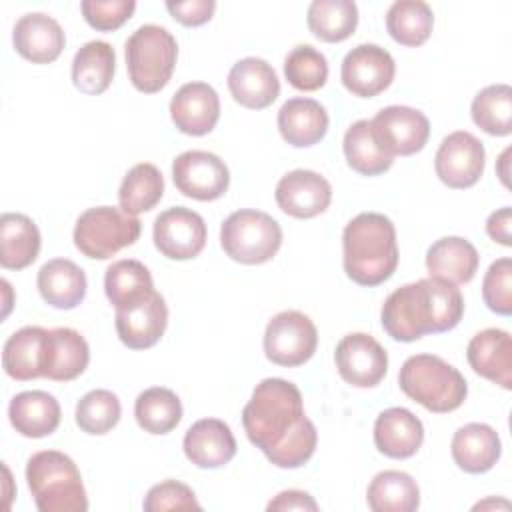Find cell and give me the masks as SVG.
I'll list each match as a JSON object with an SVG mask.
<instances>
[{"label": "cell", "mask_w": 512, "mask_h": 512, "mask_svg": "<svg viewBox=\"0 0 512 512\" xmlns=\"http://www.w3.org/2000/svg\"><path fill=\"white\" fill-rule=\"evenodd\" d=\"M248 440L278 468L306 464L318 444V432L304 414L302 394L284 378H264L242 410Z\"/></svg>", "instance_id": "obj_1"}, {"label": "cell", "mask_w": 512, "mask_h": 512, "mask_svg": "<svg viewBox=\"0 0 512 512\" xmlns=\"http://www.w3.org/2000/svg\"><path fill=\"white\" fill-rule=\"evenodd\" d=\"M464 314V298L456 284L442 278H420L396 288L382 304L384 332L398 342H414L426 334L448 332Z\"/></svg>", "instance_id": "obj_2"}, {"label": "cell", "mask_w": 512, "mask_h": 512, "mask_svg": "<svg viewBox=\"0 0 512 512\" xmlns=\"http://www.w3.org/2000/svg\"><path fill=\"white\" fill-rule=\"evenodd\" d=\"M342 262L346 276L360 286L386 282L398 266L396 228L378 212H360L342 232Z\"/></svg>", "instance_id": "obj_3"}, {"label": "cell", "mask_w": 512, "mask_h": 512, "mask_svg": "<svg viewBox=\"0 0 512 512\" xmlns=\"http://www.w3.org/2000/svg\"><path fill=\"white\" fill-rule=\"evenodd\" d=\"M26 482L40 512H86L88 498L78 466L58 450H40L26 462Z\"/></svg>", "instance_id": "obj_4"}, {"label": "cell", "mask_w": 512, "mask_h": 512, "mask_svg": "<svg viewBox=\"0 0 512 512\" xmlns=\"http://www.w3.org/2000/svg\"><path fill=\"white\" fill-rule=\"evenodd\" d=\"M398 384L408 398L434 414L460 408L468 396L466 378L434 354L410 356L400 368Z\"/></svg>", "instance_id": "obj_5"}, {"label": "cell", "mask_w": 512, "mask_h": 512, "mask_svg": "<svg viewBox=\"0 0 512 512\" xmlns=\"http://www.w3.org/2000/svg\"><path fill=\"white\" fill-rule=\"evenodd\" d=\"M124 54L132 86L144 94H154L168 84L174 72L178 44L164 26L144 24L128 36Z\"/></svg>", "instance_id": "obj_6"}, {"label": "cell", "mask_w": 512, "mask_h": 512, "mask_svg": "<svg viewBox=\"0 0 512 512\" xmlns=\"http://www.w3.org/2000/svg\"><path fill=\"white\" fill-rule=\"evenodd\" d=\"M220 244L226 256L240 264H264L276 256L282 246V228L266 212L236 210L220 228Z\"/></svg>", "instance_id": "obj_7"}, {"label": "cell", "mask_w": 512, "mask_h": 512, "mask_svg": "<svg viewBox=\"0 0 512 512\" xmlns=\"http://www.w3.org/2000/svg\"><path fill=\"white\" fill-rule=\"evenodd\" d=\"M142 224L136 216L116 206L84 210L74 226V246L94 260H106L140 238Z\"/></svg>", "instance_id": "obj_8"}, {"label": "cell", "mask_w": 512, "mask_h": 512, "mask_svg": "<svg viewBox=\"0 0 512 512\" xmlns=\"http://www.w3.org/2000/svg\"><path fill=\"white\" fill-rule=\"evenodd\" d=\"M318 346L314 322L298 312L284 310L270 318L264 332V354L272 364L294 368L308 362Z\"/></svg>", "instance_id": "obj_9"}, {"label": "cell", "mask_w": 512, "mask_h": 512, "mask_svg": "<svg viewBox=\"0 0 512 512\" xmlns=\"http://www.w3.org/2000/svg\"><path fill=\"white\" fill-rule=\"evenodd\" d=\"M172 180L184 196L210 202L226 194L230 172L220 156L206 150H188L174 158Z\"/></svg>", "instance_id": "obj_10"}, {"label": "cell", "mask_w": 512, "mask_h": 512, "mask_svg": "<svg viewBox=\"0 0 512 512\" xmlns=\"http://www.w3.org/2000/svg\"><path fill=\"white\" fill-rule=\"evenodd\" d=\"M334 362L342 380L356 388H374L388 372L384 346L366 332L346 334L336 344Z\"/></svg>", "instance_id": "obj_11"}, {"label": "cell", "mask_w": 512, "mask_h": 512, "mask_svg": "<svg viewBox=\"0 0 512 512\" xmlns=\"http://www.w3.org/2000/svg\"><path fill=\"white\" fill-rule=\"evenodd\" d=\"M484 144L466 130L448 134L434 156L436 176L448 188H470L484 174Z\"/></svg>", "instance_id": "obj_12"}, {"label": "cell", "mask_w": 512, "mask_h": 512, "mask_svg": "<svg viewBox=\"0 0 512 512\" xmlns=\"http://www.w3.org/2000/svg\"><path fill=\"white\" fill-rule=\"evenodd\" d=\"M152 238L162 256L170 260H190L206 246V224L198 212L172 206L156 216Z\"/></svg>", "instance_id": "obj_13"}, {"label": "cell", "mask_w": 512, "mask_h": 512, "mask_svg": "<svg viewBox=\"0 0 512 512\" xmlns=\"http://www.w3.org/2000/svg\"><path fill=\"white\" fill-rule=\"evenodd\" d=\"M396 74L394 58L378 44H358L340 66L344 88L358 98H374L384 92Z\"/></svg>", "instance_id": "obj_14"}, {"label": "cell", "mask_w": 512, "mask_h": 512, "mask_svg": "<svg viewBox=\"0 0 512 512\" xmlns=\"http://www.w3.org/2000/svg\"><path fill=\"white\" fill-rule=\"evenodd\" d=\"M370 124L382 148L392 156H412L420 152L430 136L428 118L424 112L410 106H386Z\"/></svg>", "instance_id": "obj_15"}, {"label": "cell", "mask_w": 512, "mask_h": 512, "mask_svg": "<svg viewBox=\"0 0 512 512\" xmlns=\"http://www.w3.org/2000/svg\"><path fill=\"white\" fill-rule=\"evenodd\" d=\"M116 332L124 346L146 350L160 342L168 326V306L160 292L152 290L144 298L116 310Z\"/></svg>", "instance_id": "obj_16"}, {"label": "cell", "mask_w": 512, "mask_h": 512, "mask_svg": "<svg viewBox=\"0 0 512 512\" xmlns=\"http://www.w3.org/2000/svg\"><path fill=\"white\" fill-rule=\"evenodd\" d=\"M276 204L292 218H314L332 202L330 182L314 170H292L276 184Z\"/></svg>", "instance_id": "obj_17"}, {"label": "cell", "mask_w": 512, "mask_h": 512, "mask_svg": "<svg viewBox=\"0 0 512 512\" xmlns=\"http://www.w3.org/2000/svg\"><path fill=\"white\" fill-rule=\"evenodd\" d=\"M174 126L188 136H204L214 130L220 118L218 92L206 82H188L170 100Z\"/></svg>", "instance_id": "obj_18"}, {"label": "cell", "mask_w": 512, "mask_h": 512, "mask_svg": "<svg viewBox=\"0 0 512 512\" xmlns=\"http://www.w3.org/2000/svg\"><path fill=\"white\" fill-rule=\"evenodd\" d=\"M12 42L22 58L34 64H50L62 54L66 36L52 16L44 12H28L14 24Z\"/></svg>", "instance_id": "obj_19"}, {"label": "cell", "mask_w": 512, "mask_h": 512, "mask_svg": "<svg viewBox=\"0 0 512 512\" xmlns=\"http://www.w3.org/2000/svg\"><path fill=\"white\" fill-rule=\"evenodd\" d=\"M186 458L198 468H222L236 456V438L230 426L218 418L194 422L182 442Z\"/></svg>", "instance_id": "obj_20"}, {"label": "cell", "mask_w": 512, "mask_h": 512, "mask_svg": "<svg viewBox=\"0 0 512 512\" xmlns=\"http://www.w3.org/2000/svg\"><path fill=\"white\" fill-rule=\"evenodd\" d=\"M228 90L240 106L250 110H262L278 98L280 80L266 60L248 56L238 60L230 68Z\"/></svg>", "instance_id": "obj_21"}, {"label": "cell", "mask_w": 512, "mask_h": 512, "mask_svg": "<svg viewBox=\"0 0 512 512\" xmlns=\"http://www.w3.org/2000/svg\"><path fill=\"white\" fill-rule=\"evenodd\" d=\"M470 368L482 378L512 388V338L506 330L486 328L472 336L466 348Z\"/></svg>", "instance_id": "obj_22"}, {"label": "cell", "mask_w": 512, "mask_h": 512, "mask_svg": "<svg viewBox=\"0 0 512 512\" xmlns=\"http://www.w3.org/2000/svg\"><path fill=\"white\" fill-rule=\"evenodd\" d=\"M48 332L40 326H24L16 330L4 344L2 366L4 372L20 382L44 378Z\"/></svg>", "instance_id": "obj_23"}, {"label": "cell", "mask_w": 512, "mask_h": 512, "mask_svg": "<svg viewBox=\"0 0 512 512\" xmlns=\"http://www.w3.org/2000/svg\"><path fill=\"white\" fill-rule=\"evenodd\" d=\"M424 442V426L418 416L408 408H388L378 414L374 422V444L376 448L396 460L414 456Z\"/></svg>", "instance_id": "obj_24"}, {"label": "cell", "mask_w": 512, "mask_h": 512, "mask_svg": "<svg viewBox=\"0 0 512 512\" xmlns=\"http://www.w3.org/2000/svg\"><path fill=\"white\" fill-rule=\"evenodd\" d=\"M450 452L460 470L468 474H484L500 460L502 444L492 426L470 422L454 432Z\"/></svg>", "instance_id": "obj_25"}, {"label": "cell", "mask_w": 512, "mask_h": 512, "mask_svg": "<svg viewBox=\"0 0 512 512\" xmlns=\"http://www.w3.org/2000/svg\"><path fill=\"white\" fill-rule=\"evenodd\" d=\"M328 122L326 108L314 98L296 96L278 110V130L294 148H308L320 142L326 136Z\"/></svg>", "instance_id": "obj_26"}, {"label": "cell", "mask_w": 512, "mask_h": 512, "mask_svg": "<svg viewBox=\"0 0 512 512\" xmlns=\"http://www.w3.org/2000/svg\"><path fill=\"white\" fill-rule=\"evenodd\" d=\"M60 404L44 390H26L16 394L8 406L12 428L26 438H44L60 426Z\"/></svg>", "instance_id": "obj_27"}, {"label": "cell", "mask_w": 512, "mask_h": 512, "mask_svg": "<svg viewBox=\"0 0 512 512\" xmlns=\"http://www.w3.org/2000/svg\"><path fill=\"white\" fill-rule=\"evenodd\" d=\"M38 292L46 304L58 310L76 308L86 296V274L68 258H54L38 270Z\"/></svg>", "instance_id": "obj_28"}, {"label": "cell", "mask_w": 512, "mask_h": 512, "mask_svg": "<svg viewBox=\"0 0 512 512\" xmlns=\"http://www.w3.org/2000/svg\"><path fill=\"white\" fill-rule=\"evenodd\" d=\"M478 262L480 256L474 244L462 236H444L426 252L428 274L452 284L470 282L478 270Z\"/></svg>", "instance_id": "obj_29"}, {"label": "cell", "mask_w": 512, "mask_h": 512, "mask_svg": "<svg viewBox=\"0 0 512 512\" xmlns=\"http://www.w3.org/2000/svg\"><path fill=\"white\" fill-rule=\"evenodd\" d=\"M40 230L32 218L20 212L0 216V264L6 270L30 266L40 252Z\"/></svg>", "instance_id": "obj_30"}, {"label": "cell", "mask_w": 512, "mask_h": 512, "mask_svg": "<svg viewBox=\"0 0 512 512\" xmlns=\"http://www.w3.org/2000/svg\"><path fill=\"white\" fill-rule=\"evenodd\" d=\"M90 362L88 342L74 328H52L48 332V354L44 378L70 382L78 378Z\"/></svg>", "instance_id": "obj_31"}, {"label": "cell", "mask_w": 512, "mask_h": 512, "mask_svg": "<svg viewBox=\"0 0 512 512\" xmlns=\"http://www.w3.org/2000/svg\"><path fill=\"white\" fill-rule=\"evenodd\" d=\"M116 70V52L104 40L86 42L72 60L74 86L90 96H98L108 90Z\"/></svg>", "instance_id": "obj_32"}, {"label": "cell", "mask_w": 512, "mask_h": 512, "mask_svg": "<svg viewBox=\"0 0 512 512\" xmlns=\"http://www.w3.org/2000/svg\"><path fill=\"white\" fill-rule=\"evenodd\" d=\"M366 500L374 512H414L420 506V488L408 472L382 470L368 484Z\"/></svg>", "instance_id": "obj_33"}, {"label": "cell", "mask_w": 512, "mask_h": 512, "mask_svg": "<svg viewBox=\"0 0 512 512\" xmlns=\"http://www.w3.org/2000/svg\"><path fill=\"white\" fill-rule=\"evenodd\" d=\"M342 148L348 166L362 176L384 174L394 162V156L378 142L370 120H356L346 130Z\"/></svg>", "instance_id": "obj_34"}, {"label": "cell", "mask_w": 512, "mask_h": 512, "mask_svg": "<svg viewBox=\"0 0 512 512\" xmlns=\"http://www.w3.org/2000/svg\"><path fill=\"white\" fill-rule=\"evenodd\" d=\"M134 418L148 434H168L182 420V402L170 388L152 386L138 394L134 402Z\"/></svg>", "instance_id": "obj_35"}, {"label": "cell", "mask_w": 512, "mask_h": 512, "mask_svg": "<svg viewBox=\"0 0 512 512\" xmlns=\"http://www.w3.org/2000/svg\"><path fill=\"white\" fill-rule=\"evenodd\" d=\"M310 32L322 42H342L358 26V6L352 0H314L306 16Z\"/></svg>", "instance_id": "obj_36"}, {"label": "cell", "mask_w": 512, "mask_h": 512, "mask_svg": "<svg viewBox=\"0 0 512 512\" xmlns=\"http://www.w3.org/2000/svg\"><path fill=\"white\" fill-rule=\"evenodd\" d=\"M434 26V12L422 0H396L386 12V30L402 46L424 44Z\"/></svg>", "instance_id": "obj_37"}, {"label": "cell", "mask_w": 512, "mask_h": 512, "mask_svg": "<svg viewBox=\"0 0 512 512\" xmlns=\"http://www.w3.org/2000/svg\"><path fill=\"white\" fill-rule=\"evenodd\" d=\"M162 194V172L150 162H140L126 172L118 190V202L124 212L138 216L152 210L162 200Z\"/></svg>", "instance_id": "obj_38"}, {"label": "cell", "mask_w": 512, "mask_h": 512, "mask_svg": "<svg viewBox=\"0 0 512 512\" xmlns=\"http://www.w3.org/2000/svg\"><path fill=\"white\" fill-rule=\"evenodd\" d=\"M152 290V274L138 260H118L106 268L104 292L116 310L144 298Z\"/></svg>", "instance_id": "obj_39"}, {"label": "cell", "mask_w": 512, "mask_h": 512, "mask_svg": "<svg viewBox=\"0 0 512 512\" xmlns=\"http://www.w3.org/2000/svg\"><path fill=\"white\" fill-rule=\"evenodd\" d=\"M474 124L490 136H508L512 132V88L508 84H490L482 88L470 106Z\"/></svg>", "instance_id": "obj_40"}, {"label": "cell", "mask_w": 512, "mask_h": 512, "mask_svg": "<svg viewBox=\"0 0 512 512\" xmlns=\"http://www.w3.org/2000/svg\"><path fill=\"white\" fill-rule=\"evenodd\" d=\"M74 416H76V424L82 432L92 434V436H102L118 424V420L122 416V406L114 392L96 388V390L86 392L78 400Z\"/></svg>", "instance_id": "obj_41"}, {"label": "cell", "mask_w": 512, "mask_h": 512, "mask_svg": "<svg viewBox=\"0 0 512 512\" xmlns=\"http://www.w3.org/2000/svg\"><path fill=\"white\" fill-rule=\"evenodd\" d=\"M284 76L296 90L314 92L328 80V60L314 46L298 44L284 60Z\"/></svg>", "instance_id": "obj_42"}, {"label": "cell", "mask_w": 512, "mask_h": 512, "mask_svg": "<svg viewBox=\"0 0 512 512\" xmlns=\"http://www.w3.org/2000/svg\"><path fill=\"white\" fill-rule=\"evenodd\" d=\"M484 304L502 316L512 312V260L508 256L494 260L482 280Z\"/></svg>", "instance_id": "obj_43"}, {"label": "cell", "mask_w": 512, "mask_h": 512, "mask_svg": "<svg viewBox=\"0 0 512 512\" xmlns=\"http://www.w3.org/2000/svg\"><path fill=\"white\" fill-rule=\"evenodd\" d=\"M82 16L94 30L112 32L118 30L136 10L134 0H84L80 4Z\"/></svg>", "instance_id": "obj_44"}, {"label": "cell", "mask_w": 512, "mask_h": 512, "mask_svg": "<svg viewBox=\"0 0 512 512\" xmlns=\"http://www.w3.org/2000/svg\"><path fill=\"white\" fill-rule=\"evenodd\" d=\"M146 512H162V510H200V502L190 486L178 480H164L154 484L144 498Z\"/></svg>", "instance_id": "obj_45"}, {"label": "cell", "mask_w": 512, "mask_h": 512, "mask_svg": "<svg viewBox=\"0 0 512 512\" xmlns=\"http://www.w3.org/2000/svg\"><path fill=\"white\" fill-rule=\"evenodd\" d=\"M166 10L174 20H178L184 26H202L206 24L214 10V0H190V2H166Z\"/></svg>", "instance_id": "obj_46"}, {"label": "cell", "mask_w": 512, "mask_h": 512, "mask_svg": "<svg viewBox=\"0 0 512 512\" xmlns=\"http://www.w3.org/2000/svg\"><path fill=\"white\" fill-rule=\"evenodd\" d=\"M266 510H310V512H316L318 510V504L316 500L308 494V492H302V490H284L280 494H276Z\"/></svg>", "instance_id": "obj_47"}, {"label": "cell", "mask_w": 512, "mask_h": 512, "mask_svg": "<svg viewBox=\"0 0 512 512\" xmlns=\"http://www.w3.org/2000/svg\"><path fill=\"white\" fill-rule=\"evenodd\" d=\"M510 224H512V210H510V206H504L488 216L486 232L494 242H498L502 246H512Z\"/></svg>", "instance_id": "obj_48"}, {"label": "cell", "mask_w": 512, "mask_h": 512, "mask_svg": "<svg viewBox=\"0 0 512 512\" xmlns=\"http://www.w3.org/2000/svg\"><path fill=\"white\" fill-rule=\"evenodd\" d=\"M508 156H510V148H506L500 158H498V164H500V170H498V176L502 180L504 186H508Z\"/></svg>", "instance_id": "obj_49"}]
</instances>
